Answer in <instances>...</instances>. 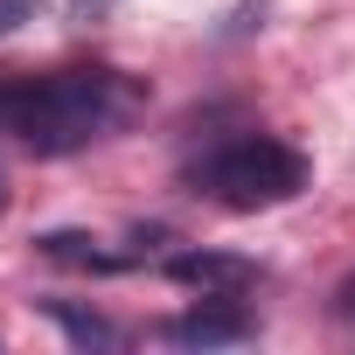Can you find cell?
<instances>
[{"label":"cell","instance_id":"1","mask_svg":"<svg viewBox=\"0 0 355 355\" xmlns=\"http://www.w3.org/2000/svg\"><path fill=\"white\" fill-rule=\"evenodd\" d=\"M139 98L146 91L119 70H49L0 84V132H15L35 160H63L84 153L91 139H112L139 112Z\"/></svg>","mask_w":355,"mask_h":355},{"label":"cell","instance_id":"2","mask_svg":"<svg viewBox=\"0 0 355 355\" xmlns=\"http://www.w3.org/2000/svg\"><path fill=\"white\" fill-rule=\"evenodd\" d=\"M189 189L223 202V209H272V202H293L306 189V160L286 146V139H223L209 146L196 167H189Z\"/></svg>","mask_w":355,"mask_h":355},{"label":"cell","instance_id":"3","mask_svg":"<svg viewBox=\"0 0 355 355\" xmlns=\"http://www.w3.org/2000/svg\"><path fill=\"white\" fill-rule=\"evenodd\" d=\"M251 306L244 300H223V293H202L189 313H174L160 334L174 341V348H230V341H251Z\"/></svg>","mask_w":355,"mask_h":355},{"label":"cell","instance_id":"4","mask_svg":"<svg viewBox=\"0 0 355 355\" xmlns=\"http://www.w3.org/2000/svg\"><path fill=\"white\" fill-rule=\"evenodd\" d=\"M167 279L174 286H196V293H223V300H244L258 286V265L244 251H174L167 258Z\"/></svg>","mask_w":355,"mask_h":355},{"label":"cell","instance_id":"5","mask_svg":"<svg viewBox=\"0 0 355 355\" xmlns=\"http://www.w3.org/2000/svg\"><path fill=\"white\" fill-rule=\"evenodd\" d=\"M35 251H42V258H56V265H84V272H119V265H125V258L98 251V237H91V230H42V237H35Z\"/></svg>","mask_w":355,"mask_h":355},{"label":"cell","instance_id":"6","mask_svg":"<svg viewBox=\"0 0 355 355\" xmlns=\"http://www.w3.org/2000/svg\"><path fill=\"white\" fill-rule=\"evenodd\" d=\"M42 313L77 341V348H119V327L98 313V306H77V300H42Z\"/></svg>","mask_w":355,"mask_h":355},{"label":"cell","instance_id":"7","mask_svg":"<svg viewBox=\"0 0 355 355\" xmlns=\"http://www.w3.org/2000/svg\"><path fill=\"white\" fill-rule=\"evenodd\" d=\"M42 15V0H0V35H15V28H28Z\"/></svg>","mask_w":355,"mask_h":355},{"label":"cell","instance_id":"8","mask_svg":"<svg viewBox=\"0 0 355 355\" xmlns=\"http://www.w3.org/2000/svg\"><path fill=\"white\" fill-rule=\"evenodd\" d=\"M0 209H8V182H0Z\"/></svg>","mask_w":355,"mask_h":355}]
</instances>
